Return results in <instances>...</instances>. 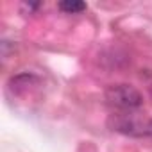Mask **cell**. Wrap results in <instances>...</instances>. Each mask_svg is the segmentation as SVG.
Masks as SVG:
<instances>
[{
  "instance_id": "1",
  "label": "cell",
  "mask_w": 152,
  "mask_h": 152,
  "mask_svg": "<svg viewBox=\"0 0 152 152\" xmlns=\"http://www.w3.org/2000/svg\"><path fill=\"white\" fill-rule=\"evenodd\" d=\"M106 100L113 109H118V111H124V113L136 111V109H140L143 106L141 93L131 84L109 86L107 91H106Z\"/></svg>"
},
{
  "instance_id": "2",
  "label": "cell",
  "mask_w": 152,
  "mask_h": 152,
  "mask_svg": "<svg viewBox=\"0 0 152 152\" xmlns=\"http://www.w3.org/2000/svg\"><path fill=\"white\" fill-rule=\"evenodd\" d=\"M63 13H68V15H75V13H81L86 9V4L84 2H79V0H64V2H59L57 6Z\"/></svg>"
},
{
  "instance_id": "3",
  "label": "cell",
  "mask_w": 152,
  "mask_h": 152,
  "mask_svg": "<svg viewBox=\"0 0 152 152\" xmlns=\"http://www.w3.org/2000/svg\"><path fill=\"white\" fill-rule=\"evenodd\" d=\"M148 131H150V134H152V120H150V125H148Z\"/></svg>"
}]
</instances>
